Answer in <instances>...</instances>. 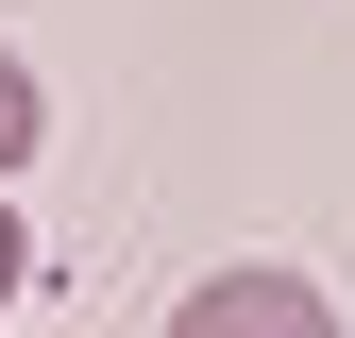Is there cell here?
Returning <instances> with one entry per match:
<instances>
[{"mask_svg": "<svg viewBox=\"0 0 355 338\" xmlns=\"http://www.w3.org/2000/svg\"><path fill=\"white\" fill-rule=\"evenodd\" d=\"M34 287V220H17V186H0V305Z\"/></svg>", "mask_w": 355, "mask_h": 338, "instance_id": "cell-3", "label": "cell"}, {"mask_svg": "<svg viewBox=\"0 0 355 338\" xmlns=\"http://www.w3.org/2000/svg\"><path fill=\"white\" fill-rule=\"evenodd\" d=\"M169 338H338V305L304 271H203L187 305H169Z\"/></svg>", "mask_w": 355, "mask_h": 338, "instance_id": "cell-1", "label": "cell"}, {"mask_svg": "<svg viewBox=\"0 0 355 338\" xmlns=\"http://www.w3.org/2000/svg\"><path fill=\"white\" fill-rule=\"evenodd\" d=\"M34 152H51V84H34L17 51H0V186H17V169H34Z\"/></svg>", "mask_w": 355, "mask_h": 338, "instance_id": "cell-2", "label": "cell"}]
</instances>
